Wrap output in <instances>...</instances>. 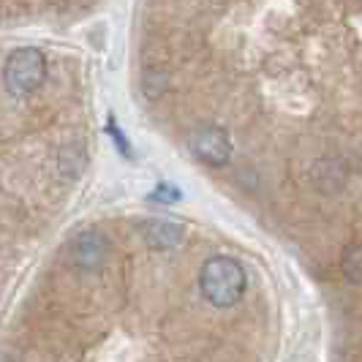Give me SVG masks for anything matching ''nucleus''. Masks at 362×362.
I'll use <instances>...</instances> for the list:
<instances>
[{
    "mask_svg": "<svg viewBox=\"0 0 362 362\" xmlns=\"http://www.w3.org/2000/svg\"><path fill=\"white\" fill-rule=\"evenodd\" d=\"M44 76H47V60L33 47L14 49L6 60V69H3L6 90L14 98H25V95L36 93L44 82Z\"/></svg>",
    "mask_w": 362,
    "mask_h": 362,
    "instance_id": "f03ea898",
    "label": "nucleus"
},
{
    "mask_svg": "<svg viewBox=\"0 0 362 362\" xmlns=\"http://www.w3.org/2000/svg\"><path fill=\"white\" fill-rule=\"evenodd\" d=\"M341 270H344L346 281L351 284H362V245H349L341 256Z\"/></svg>",
    "mask_w": 362,
    "mask_h": 362,
    "instance_id": "423d86ee",
    "label": "nucleus"
},
{
    "mask_svg": "<svg viewBox=\"0 0 362 362\" xmlns=\"http://www.w3.org/2000/svg\"><path fill=\"white\" fill-rule=\"evenodd\" d=\"M142 237L150 248L156 251H169L182 240V226L172 221H147L142 226Z\"/></svg>",
    "mask_w": 362,
    "mask_h": 362,
    "instance_id": "39448f33",
    "label": "nucleus"
},
{
    "mask_svg": "<svg viewBox=\"0 0 362 362\" xmlns=\"http://www.w3.org/2000/svg\"><path fill=\"white\" fill-rule=\"evenodd\" d=\"M107 256V240L101 232H82V235L74 240L71 245V259L76 267L82 270H95Z\"/></svg>",
    "mask_w": 362,
    "mask_h": 362,
    "instance_id": "20e7f679",
    "label": "nucleus"
},
{
    "mask_svg": "<svg viewBox=\"0 0 362 362\" xmlns=\"http://www.w3.org/2000/svg\"><path fill=\"white\" fill-rule=\"evenodd\" d=\"M150 199L153 202H166V204H175V202L180 199V191L175 188V185H169V182H161L153 194H150Z\"/></svg>",
    "mask_w": 362,
    "mask_h": 362,
    "instance_id": "6e6552de",
    "label": "nucleus"
},
{
    "mask_svg": "<svg viewBox=\"0 0 362 362\" xmlns=\"http://www.w3.org/2000/svg\"><path fill=\"white\" fill-rule=\"evenodd\" d=\"M191 150L207 166H223L232 158V139L221 126H202L191 134Z\"/></svg>",
    "mask_w": 362,
    "mask_h": 362,
    "instance_id": "7ed1b4c3",
    "label": "nucleus"
},
{
    "mask_svg": "<svg viewBox=\"0 0 362 362\" xmlns=\"http://www.w3.org/2000/svg\"><path fill=\"white\" fill-rule=\"evenodd\" d=\"M199 289L216 308H232L245 291V270L232 256H213L202 264Z\"/></svg>",
    "mask_w": 362,
    "mask_h": 362,
    "instance_id": "f257e3e1",
    "label": "nucleus"
},
{
    "mask_svg": "<svg viewBox=\"0 0 362 362\" xmlns=\"http://www.w3.org/2000/svg\"><path fill=\"white\" fill-rule=\"evenodd\" d=\"M107 131H109V136L115 139V145H117V150H120V156H126V158H131L134 153H131V147H128L126 142V136H123V131L117 128V120L109 115V120H107Z\"/></svg>",
    "mask_w": 362,
    "mask_h": 362,
    "instance_id": "0eeeda50",
    "label": "nucleus"
}]
</instances>
